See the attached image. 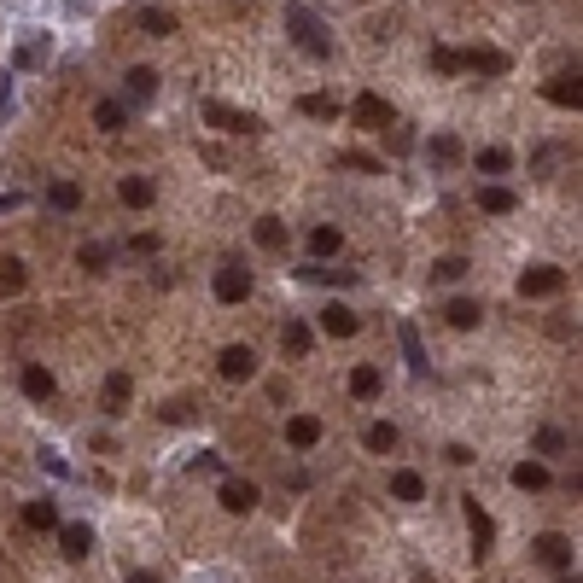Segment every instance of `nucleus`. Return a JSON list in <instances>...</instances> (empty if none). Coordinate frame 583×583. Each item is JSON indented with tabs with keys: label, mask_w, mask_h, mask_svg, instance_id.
<instances>
[{
	"label": "nucleus",
	"mask_w": 583,
	"mask_h": 583,
	"mask_svg": "<svg viewBox=\"0 0 583 583\" xmlns=\"http://www.w3.org/2000/svg\"><path fill=\"white\" fill-rule=\"evenodd\" d=\"M287 35H292L297 47H304L309 59H332L327 23H321V18H315V12H309V6H292V12H287Z\"/></svg>",
	"instance_id": "f257e3e1"
},
{
	"label": "nucleus",
	"mask_w": 583,
	"mask_h": 583,
	"mask_svg": "<svg viewBox=\"0 0 583 583\" xmlns=\"http://www.w3.org/2000/svg\"><path fill=\"white\" fill-rule=\"evenodd\" d=\"M198 117H205L210 129H222V134H257V129H263L251 111H233V105H222V99H205V105H198Z\"/></svg>",
	"instance_id": "f03ea898"
},
{
	"label": "nucleus",
	"mask_w": 583,
	"mask_h": 583,
	"mask_svg": "<svg viewBox=\"0 0 583 583\" xmlns=\"http://www.w3.org/2000/svg\"><path fill=\"white\" fill-rule=\"evenodd\" d=\"M560 287H566V269H554V263H537L519 275V297H554Z\"/></svg>",
	"instance_id": "7ed1b4c3"
},
{
	"label": "nucleus",
	"mask_w": 583,
	"mask_h": 583,
	"mask_svg": "<svg viewBox=\"0 0 583 583\" xmlns=\"http://www.w3.org/2000/svg\"><path fill=\"white\" fill-rule=\"evenodd\" d=\"M245 297H251V269L222 263L216 269V304H245Z\"/></svg>",
	"instance_id": "20e7f679"
},
{
	"label": "nucleus",
	"mask_w": 583,
	"mask_h": 583,
	"mask_svg": "<svg viewBox=\"0 0 583 583\" xmlns=\"http://www.w3.org/2000/svg\"><path fill=\"white\" fill-rule=\"evenodd\" d=\"M216 374L233 379V386H240V379H251L257 374V351H251V344H228V351L216 356Z\"/></svg>",
	"instance_id": "39448f33"
},
{
	"label": "nucleus",
	"mask_w": 583,
	"mask_h": 583,
	"mask_svg": "<svg viewBox=\"0 0 583 583\" xmlns=\"http://www.w3.org/2000/svg\"><path fill=\"white\" fill-rule=\"evenodd\" d=\"M321 332H327V339H356V332H362V315H356L351 304H327L321 309Z\"/></svg>",
	"instance_id": "423d86ee"
},
{
	"label": "nucleus",
	"mask_w": 583,
	"mask_h": 583,
	"mask_svg": "<svg viewBox=\"0 0 583 583\" xmlns=\"http://www.w3.org/2000/svg\"><path fill=\"white\" fill-rule=\"evenodd\" d=\"M351 117H356V129H386L391 123V99L386 94H356Z\"/></svg>",
	"instance_id": "0eeeda50"
},
{
	"label": "nucleus",
	"mask_w": 583,
	"mask_h": 583,
	"mask_svg": "<svg viewBox=\"0 0 583 583\" xmlns=\"http://www.w3.org/2000/svg\"><path fill=\"white\" fill-rule=\"evenodd\" d=\"M537 560L549 566V572H572V537H560V531L537 537Z\"/></svg>",
	"instance_id": "6e6552de"
},
{
	"label": "nucleus",
	"mask_w": 583,
	"mask_h": 583,
	"mask_svg": "<svg viewBox=\"0 0 583 583\" xmlns=\"http://www.w3.org/2000/svg\"><path fill=\"white\" fill-rule=\"evenodd\" d=\"M542 99H549V105H566V111H578V105H583L578 70H560V77H549V82H542Z\"/></svg>",
	"instance_id": "1a4fd4ad"
},
{
	"label": "nucleus",
	"mask_w": 583,
	"mask_h": 583,
	"mask_svg": "<svg viewBox=\"0 0 583 583\" xmlns=\"http://www.w3.org/2000/svg\"><path fill=\"white\" fill-rule=\"evenodd\" d=\"M461 70H473V77H507V53L502 47H473V53H461Z\"/></svg>",
	"instance_id": "9d476101"
},
{
	"label": "nucleus",
	"mask_w": 583,
	"mask_h": 583,
	"mask_svg": "<svg viewBox=\"0 0 583 583\" xmlns=\"http://www.w3.org/2000/svg\"><path fill=\"white\" fill-rule=\"evenodd\" d=\"M386 391V374H379L374 362H362V368H351V396L356 403H374V396Z\"/></svg>",
	"instance_id": "9b49d317"
},
{
	"label": "nucleus",
	"mask_w": 583,
	"mask_h": 583,
	"mask_svg": "<svg viewBox=\"0 0 583 583\" xmlns=\"http://www.w3.org/2000/svg\"><path fill=\"white\" fill-rule=\"evenodd\" d=\"M467 525H473V554H490L496 525H490V514H485V507H478V496H467Z\"/></svg>",
	"instance_id": "f8f14e48"
},
{
	"label": "nucleus",
	"mask_w": 583,
	"mask_h": 583,
	"mask_svg": "<svg viewBox=\"0 0 583 583\" xmlns=\"http://www.w3.org/2000/svg\"><path fill=\"white\" fill-rule=\"evenodd\" d=\"M59 549H65V560H88L94 554V531L88 525H59Z\"/></svg>",
	"instance_id": "ddd939ff"
},
{
	"label": "nucleus",
	"mask_w": 583,
	"mask_h": 583,
	"mask_svg": "<svg viewBox=\"0 0 583 583\" xmlns=\"http://www.w3.org/2000/svg\"><path fill=\"white\" fill-rule=\"evenodd\" d=\"M18 386H23V396H35V403H47V396L59 391V379L47 374L41 362H30V368H23V374H18Z\"/></svg>",
	"instance_id": "4468645a"
},
{
	"label": "nucleus",
	"mask_w": 583,
	"mask_h": 583,
	"mask_svg": "<svg viewBox=\"0 0 583 583\" xmlns=\"http://www.w3.org/2000/svg\"><path fill=\"white\" fill-rule=\"evenodd\" d=\"M287 443H292V450H315V443H321V420L315 414H292L287 420Z\"/></svg>",
	"instance_id": "2eb2a0df"
},
{
	"label": "nucleus",
	"mask_w": 583,
	"mask_h": 583,
	"mask_svg": "<svg viewBox=\"0 0 583 583\" xmlns=\"http://www.w3.org/2000/svg\"><path fill=\"white\" fill-rule=\"evenodd\" d=\"M426 158H432L438 169H455L467 152H461V141H455V134H432V141H426Z\"/></svg>",
	"instance_id": "dca6fc26"
},
{
	"label": "nucleus",
	"mask_w": 583,
	"mask_h": 583,
	"mask_svg": "<svg viewBox=\"0 0 583 583\" xmlns=\"http://www.w3.org/2000/svg\"><path fill=\"white\" fill-rule=\"evenodd\" d=\"M216 502L228 507V514H251V507H257V490H251V485H240V478H228Z\"/></svg>",
	"instance_id": "f3484780"
},
{
	"label": "nucleus",
	"mask_w": 583,
	"mask_h": 583,
	"mask_svg": "<svg viewBox=\"0 0 583 583\" xmlns=\"http://www.w3.org/2000/svg\"><path fill=\"white\" fill-rule=\"evenodd\" d=\"M117 198L129 210H146V205H152V181H146V176H123L117 181Z\"/></svg>",
	"instance_id": "a211bd4d"
},
{
	"label": "nucleus",
	"mask_w": 583,
	"mask_h": 583,
	"mask_svg": "<svg viewBox=\"0 0 583 583\" xmlns=\"http://www.w3.org/2000/svg\"><path fill=\"white\" fill-rule=\"evenodd\" d=\"M478 210H485V216H514L519 198L507 193V187H478Z\"/></svg>",
	"instance_id": "6ab92c4d"
},
{
	"label": "nucleus",
	"mask_w": 583,
	"mask_h": 583,
	"mask_svg": "<svg viewBox=\"0 0 583 583\" xmlns=\"http://www.w3.org/2000/svg\"><path fill=\"white\" fill-rule=\"evenodd\" d=\"M257 245H263V251H287V222L280 216H257Z\"/></svg>",
	"instance_id": "aec40b11"
},
{
	"label": "nucleus",
	"mask_w": 583,
	"mask_h": 583,
	"mask_svg": "<svg viewBox=\"0 0 583 583\" xmlns=\"http://www.w3.org/2000/svg\"><path fill=\"white\" fill-rule=\"evenodd\" d=\"M344 233L332 228V222H321V228H309V257H339Z\"/></svg>",
	"instance_id": "412c9836"
},
{
	"label": "nucleus",
	"mask_w": 583,
	"mask_h": 583,
	"mask_svg": "<svg viewBox=\"0 0 583 583\" xmlns=\"http://www.w3.org/2000/svg\"><path fill=\"white\" fill-rule=\"evenodd\" d=\"M94 123H99L105 134H117L123 123H129V105H123V99H99V105H94Z\"/></svg>",
	"instance_id": "4be33fe9"
},
{
	"label": "nucleus",
	"mask_w": 583,
	"mask_h": 583,
	"mask_svg": "<svg viewBox=\"0 0 583 583\" xmlns=\"http://www.w3.org/2000/svg\"><path fill=\"white\" fill-rule=\"evenodd\" d=\"M391 496H396V502H426V478H420V473H408V467H403V473L391 478Z\"/></svg>",
	"instance_id": "5701e85b"
},
{
	"label": "nucleus",
	"mask_w": 583,
	"mask_h": 583,
	"mask_svg": "<svg viewBox=\"0 0 583 583\" xmlns=\"http://www.w3.org/2000/svg\"><path fill=\"white\" fill-rule=\"evenodd\" d=\"M514 485L519 490H549V467H542V461H519L514 467Z\"/></svg>",
	"instance_id": "b1692460"
},
{
	"label": "nucleus",
	"mask_w": 583,
	"mask_h": 583,
	"mask_svg": "<svg viewBox=\"0 0 583 583\" xmlns=\"http://www.w3.org/2000/svg\"><path fill=\"white\" fill-rule=\"evenodd\" d=\"M23 525L30 531H59V507L53 502H30L23 507Z\"/></svg>",
	"instance_id": "393cba45"
},
{
	"label": "nucleus",
	"mask_w": 583,
	"mask_h": 583,
	"mask_svg": "<svg viewBox=\"0 0 583 583\" xmlns=\"http://www.w3.org/2000/svg\"><path fill=\"white\" fill-rule=\"evenodd\" d=\"M309 344H315V332H309L304 321H292V327L280 332V351H287V356H309Z\"/></svg>",
	"instance_id": "a878e982"
},
{
	"label": "nucleus",
	"mask_w": 583,
	"mask_h": 583,
	"mask_svg": "<svg viewBox=\"0 0 583 583\" xmlns=\"http://www.w3.org/2000/svg\"><path fill=\"white\" fill-rule=\"evenodd\" d=\"M362 443H368V450H374V455H391V450H396V426H391V420H374Z\"/></svg>",
	"instance_id": "bb28decb"
},
{
	"label": "nucleus",
	"mask_w": 583,
	"mask_h": 583,
	"mask_svg": "<svg viewBox=\"0 0 583 583\" xmlns=\"http://www.w3.org/2000/svg\"><path fill=\"white\" fill-rule=\"evenodd\" d=\"M443 315H450V327H461V332H467V327H478V315H485V309H478L473 297H455V304L443 309Z\"/></svg>",
	"instance_id": "cd10ccee"
},
{
	"label": "nucleus",
	"mask_w": 583,
	"mask_h": 583,
	"mask_svg": "<svg viewBox=\"0 0 583 583\" xmlns=\"http://www.w3.org/2000/svg\"><path fill=\"white\" fill-rule=\"evenodd\" d=\"M396 339H403V356H408V368H414V374H426V344H420V332L403 321V332H396Z\"/></svg>",
	"instance_id": "c85d7f7f"
},
{
	"label": "nucleus",
	"mask_w": 583,
	"mask_h": 583,
	"mask_svg": "<svg viewBox=\"0 0 583 583\" xmlns=\"http://www.w3.org/2000/svg\"><path fill=\"white\" fill-rule=\"evenodd\" d=\"M478 169H485V176H507V169H514V152H507V146H485V152H478Z\"/></svg>",
	"instance_id": "c756f323"
},
{
	"label": "nucleus",
	"mask_w": 583,
	"mask_h": 583,
	"mask_svg": "<svg viewBox=\"0 0 583 583\" xmlns=\"http://www.w3.org/2000/svg\"><path fill=\"white\" fill-rule=\"evenodd\" d=\"M47 205H53V210H77L82 205V187H77V181H53V187H47Z\"/></svg>",
	"instance_id": "7c9ffc66"
},
{
	"label": "nucleus",
	"mask_w": 583,
	"mask_h": 583,
	"mask_svg": "<svg viewBox=\"0 0 583 583\" xmlns=\"http://www.w3.org/2000/svg\"><path fill=\"white\" fill-rule=\"evenodd\" d=\"M129 396H134V379L123 374V368H117V374H105V403H111V408H123Z\"/></svg>",
	"instance_id": "2f4dec72"
},
{
	"label": "nucleus",
	"mask_w": 583,
	"mask_h": 583,
	"mask_svg": "<svg viewBox=\"0 0 583 583\" xmlns=\"http://www.w3.org/2000/svg\"><path fill=\"white\" fill-rule=\"evenodd\" d=\"M77 263H82V269H88V275H105V263H111V251H105V245H99V240H88V245H82V251H77Z\"/></svg>",
	"instance_id": "473e14b6"
},
{
	"label": "nucleus",
	"mask_w": 583,
	"mask_h": 583,
	"mask_svg": "<svg viewBox=\"0 0 583 583\" xmlns=\"http://www.w3.org/2000/svg\"><path fill=\"white\" fill-rule=\"evenodd\" d=\"M129 94H134V99H152V94H158V70L134 65V70H129Z\"/></svg>",
	"instance_id": "72a5a7b5"
},
{
	"label": "nucleus",
	"mask_w": 583,
	"mask_h": 583,
	"mask_svg": "<svg viewBox=\"0 0 583 583\" xmlns=\"http://www.w3.org/2000/svg\"><path fill=\"white\" fill-rule=\"evenodd\" d=\"M297 111H304V117H339V99H327V94H304V99H297Z\"/></svg>",
	"instance_id": "f704fd0d"
},
{
	"label": "nucleus",
	"mask_w": 583,
	"mask_h": 583,
	"mask_svg": "<svg viewBox=\"0 0 583 583\" xmlns=\"http://www.w3.org/2000/svg\"><path fill=\"white\" fill-rule=\"evenodd\" d=\"M23 280H30V275H23L18 257H0V292H23Z\"/></svg>",
	"instance_id": "c9c22d12"
},
{
	"label": "nucleus",
	"mask_w": 583,
	"mask_h": 583,
	"mask_svg": "<svg viewBox=\"0 0 583 583\" xmlns=\"http://www.w3.org/2000/svg\"><path fill=\"white\" fill-rule=\"evenodd\" d=\"M461 275H467V257H438V263H432V280H443V287L461 280Z\"/></svg>",
	"instance_id": "e433bc0d"
},
{
	"label": "nucleus",
	"mask_w": 583,
	"mask_h": 583,
	"mask_svg": "<svg viewBox=\"0 0 583 583\" xmlns=\"http://www.w3.org/2000/svg\"><path fill=\"white\" fill-rule=\"evenodd\" d=\"M141 30L146 35H169V30H176V18H169V12H158V6H146L141 12Z\"/></svg>",
	"instance_id": "4c0bfd02"
},
{
	"label": "nucleus",
	"mask_w": 583,
	"mask_h": 583,
	"mask_svg": "<svg viewBox=\"0 0 583 583\" xmlns=\"http://www.w3.org/2000/svg\"><path fill=\"white\" fill-rule=\"evenodd\" d=\"M339 164H344V169H362V176H379V169H386L374 152H339Z\"/></svg>",
	"instance_id": "58836bf2"
},
{
	"label": "nucleus",
	"mask_w": 583,
	"mask_h": 583,
	"mask_svg": "<svg viewBox=\"0 0 583 583\" xmlns=\"http://www.w3.org/2000/svg\"><path fill=\"white\" fill-rule=\"evenodd\" d=\"M432 70L455 77V70H461V53H455V47H432Z\"/></svg>",
	"instance_id": "ea45409f"
},
{
	"label": "nucleus",
	"mask_w": 583,
	"mask_h": 583,
	"mask_svg": "<svg viewBox=\"0 0 583 583\" xmlns=\"http://www.w3.org/2000/svg\"><path fill=\"white\" fill-rule=\"evenodd\" d=\"M304 280H327V287H351V269H304Z\"/></svg>",
	"instance_id": "a19ab883"
},
{
	"label": "nucleus",
	"mask_w": 583,
	"mask_h": 583,
	"mask_svg": "<svg viewBox=\"0 0 583 583\" xmlns=\"http://www.w3.org/2000/svg\"><path fill=\"white\" fill-rule=\"evenodd\" d=\"M537 450H542V455H560V450H566V432L542 426V432H537Z\"/></svg>",
	"instance_id": "79ce46f5"
},
{
	"label": "nucleus",
	"mask_w": 583,
	"mask_h": 583,
	"mask_svg": "<svg viewBox=\"0 0 583 583\" xmlns=\"http://www.w3.org/2000/svg\"><path fill=\"white\" fill-rule=\"evenodd\" d=\"M129 583H164L158 572H129Z\"/></svg>",
	"instance_id": "37998d69"
},
{
	"label": "nucleus",
	"mask_w": 583,
	"mask_h": 583,
	"mask_svg": "<svg viewBox=\"0 0 583 583\" xmlns=\"http://www.w3.org/2000/svg\"><path fill=\"white\" fill-rule=\"evenodd\" d=\"M572 583H578V578H572Z\"/></svg>",
	"instance_id": "c03bdc74"
}]
</instances>
